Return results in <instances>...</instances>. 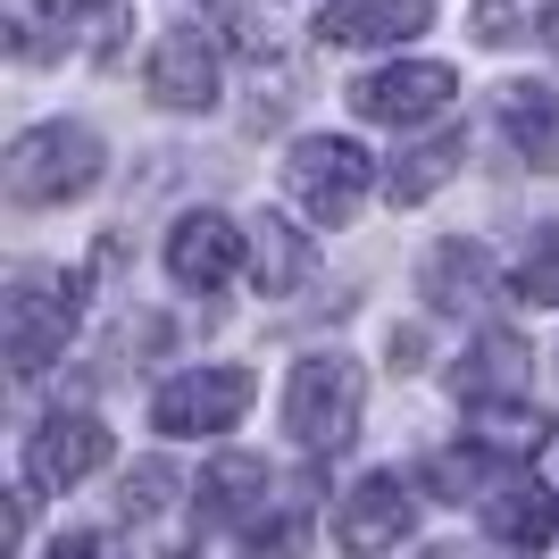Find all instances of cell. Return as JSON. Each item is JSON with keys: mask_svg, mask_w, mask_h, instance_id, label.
Instances as JSON below:
<instances>
[{"mask_svg": "<svg viewBox=\"0 0 559 559\" xmlns=\"http://www.w3.org/2000/svg\"><path fill=\"white\" fill-rule=\"evenodd\" d=\"M359 409H368V376H359V359H343V350L301 359L293 384H284V426H293V443L318 451V460L359 435Z\"/></svg>", "mask_w": 559, "mask_h": 559, "instance_id": "6da1fadb", "label": "cell"}, {"mask_svg": "<svg viewBox=\"0 0 559 559\" xmlns=\"http://www.w3.org/2000/svg\"><path fill=\"white\" fill-rule=\"evenodd\" d=\"M100 167L109 159H100V142L84 126H34L9 151V192H17L25 210H59V201H84L100 185Z\"/></svg>", "mask_w": 559, "mask_h": 559, "instance_id": "7a4b0ae2", "label": "cell"}, {"mask_svg": "<svg viewBox=\"0 0 559 559\" xmlns=\"http://www.w3.org/2000/svg\"><path fill=\"white\" fill-rule=\"evenodd\" d=\"M284 185H293V201H301L318 226H350L359 201H368V185H376V159L343 134H309V142H293Z\"/></svg>", "mask_w": 559, "mask_h": 559, "instance_id": "3957f363", "label": "cell"}, {"mask_svg": "<svg viewBox=\"0 0 559 559\" xmlns=\"http://www.w3.org/2000/svg\"><path fill=\"white\" fill-rule=\"evenodd\" d=\"M75 318H84V284L75 276H50V267L17 276V293H9V359H17V376H43L68 350Z\"/></svg>", "mask_w": 559, "mask_h": 559, "instance_id": "277c9868", "label": "cell"}, {"mask_svg": "<svg viewBox=\"0 0 559 559\" xmlns=\"http://www.w3.org/2000/svg\"><path fill=\"white\" fill-rule=\"evenodd\" d=\"M251 376L242 368H192V376H167L159 401H151V426L176 435V443H201V435H226L242 409H251Z\"/></svg>", "mask_w": 559, "mask_h": 559, "instance_id": "5b68a950", "label": "cell"}, {"mask_svg": "<svg viewBox=\"0 0 559 559\" xmlns=\"http://www.w3.org/2000/svg\"><path fill=\"white\" fill-rule=\"evenodd\" d=\"M451 93H460V75L443 59H409V68H376L350 84V109L368 117V126H426V117H443Z\"/></svg>", "mask_w": 559, "mask_h": 559, "instance_id": "8992f818", "label": "cell"}, {"mask_svg": "<svg viewBox=\"0 0 559 559\" xmlns=\"http://www.w3.org/2000/svg\"><path fill=\"white\" fill-rule=\"evenodd\" d=\"M409 485H401L393 467H376V476H359V485L343 492V510H334V543H343L350 559H384L401 551V535H409Z\"/></svg>", "mask_w": 559, "mask_h": 559, "instance_id": "52a82bcc", "label": "cell"}, {"mask_svg": "<svg viewBox=\"0 0 559 559\" xmlns=\"http://www.w3.org/2000/svg\"><path fill=\"white\" fill-rule=\"evenodd\" d=\"M217 93H226V59H217L210 34L201 25L159 34V50H151V100L159 109H217Z\"/></svg>", "mask_w": 559, "mask_h": 559, "instance_id": "ba28073f", "label": "cell"}, {"mask_svg": "<svg viewBox=\"0 0 559 559\" xmlns=\"http://www.w3.org/2000/svg\"><path fill=\"white\" fill-rule=\"evenodd\" d=\"M100 460H109V426L84 418V409H75V418L59 409V418H43L34 443H25V485L34 492H68V485H84Z\"/></svg>", "mask_w": 559, "mask_h": 559, "instance_id": "9c48e42d", "label": "cell"}, {"mask_svg": "<svg viewBox=\"0 0 559 559\" xmlns=\"http://www.w3.org/2000/svg\"><path fill=\"white\" fill-rule=\"evenodd\" d=\"M234 267H242V226L226 210H192L167 226V276L185 293H217V284H234Z\"/></svg>", "mask_w": 559, "mask_h": 559, "instance_id": "30bf717a", "label": "cell"}, {"mask_svg": "<svg viewBox=\"0 0 559 559\" xmlns=\"http://www.w3.org/2000/svg\"><path fill=\"white\" fill-rule=\"evenodd\" d=\"M435 25V0H334L318 17V43L334 50H368V43H409Z\"/></svg>", "mask_w": 559, "mask_h": 559, "instance_id": "8fae6325", "label": "cell"}, {"mask_svg": "<svg viewBox=\"0 0 559 559\" xmlns=\"http://www.w3.org/2000/svg\"><path fill=\"white\" fill-rule=\"evenodd\" d=\"M485 526L501 543H518V551H543V543L559 535V492L543 485V476H510V485L485 492Z\"/></svg>", "mask_w": 559, "mask_h": 559, "instance_id": "7c38bea8", "label": "cell"}, {"mask_svg": "<svg viewBox=\"0 0 559 559\" xmlns=\"http://www.w3.org/2000/svg\"><path fill=\"white\" fill-rule=\"evenodd\" d=\"M501 134L526 167H559V93L551 84H501Z\"/></svg>", "mask_w": 559, "mask_h": 559, "instance_id": "4fadbf2b", "label": "cell"}, {"mask_svg": "<svg viewBox=\"0 0 559 559\" xmlns=\"http://www.w3.org/2000/svg\"><path fill=\"white\" fill-rule=\"evenodd\" d=\"M526 343H510V334H485L476 343V359H460L451 368V393L476 409V401H526Z\"/></svg>", "mask_w": 559, "mask_h": 559, "instance_id": "5bb4252c", "label": "cell"}, {"mask_svg": "<svg viewBox=\"0 0 559 559\" xmlns=\"http://www.w3.org/2000/svg\"><path fill=\"white\" fill-rule=\"evenodd\" d=\"M267 492H276L267 460H217L210 476H201V518H226V526H259V518H267Z\"/></svg>", "mask_w": 559, "mask_h": 559, "instance_id": "9a60e30c", "label": "cell"}, {"mask_svg": "<svg viewBox=\"0 0 559 559\" xmlns=\"http://www.w3.org/2000/svg\"><path fill=\"white\" fill-rule=\"evenodd\" d=\"M467 418H476V451H492V460H535V451L551 443V426H559L535 401H476Z\"/></svg>", "mask_w": 559, "mask_h": 559, "instance_id": "2e32d148", "label": "cell"}, {"mask_svg": "<svg viewBox=\"0 0 559 559\" xmlns=\"http://www.w3.org/2000/svg\"><path fill=\"white\" fill-rule=\"evenodd\" d=\"M418 284H426V301H435V309H476L492 293V259L476 251V242H443V251L426 259Z\"/></svg>", "mask_w": 559, "mask_h": 559, "instance_id": "e0dca14e", "label": "cell"}, {"mask_svg": "<svg viewBox=\"0 0 559 559\" xmlns=\"http://www.w3.org/2000/svg\"><path fill=\"white\" fill-rule=\"evenodd\" d=\"M309 267H318V259H309L301 234L284 226V217H259V251H251V284L259 293H301Z\"/></svg>", "mask_w": 559, "mask_h": 559, "instance_id": "ac0fdd59", "label": "cell"}, {"mask_svg": "<svg viewBox=\"0 0 559 559\" xmlns=\"http://www.w3.org/2000/svg\"><path fill=\"white\" fill-rule=\"evenodd\" d=\"M460 151H467L460 134H435V142H418L409 159H393V176H384V192H393L401 210H418V201H426V192H435V185H451V167H460Z\"/></svg>", "mask_w": 559, "mask_h": 559, "instance_id": "d6986e66", "label": "cell"}, {"mask_svg": "<svg viewBox=\"0 0 559 559\" xmlns=\"http://www.w3.org/2000/svg\"><path fill=\"white\" fill-rule=\"evenodd\" d=\"M510 293L526 309H559V226H535V242H526L518 267H510Z\"/></svg>", "mask_w": 559, "mask_h": 559, "instance_id": "ffe728a7", "label": "cell"}, {"mask_svg": "<svg viewBox=\"0 0 559 559\" xmlns=\"http://www.w3.org/2000/svg\"><path fill=\"white\" fill-rule=\"evenodd\" d=\"M309 551V501H276V518L242 526V559H301Z\"/></svg>", "mask_w": 559, "mask_h": 559, "instance_id": "44dd1931", "label": "cell"}, {"mask_svg": "<svg viewBox=\"0 0 559 559\" xmlns=\"http://www.w3.org/2000/svg\"><path fill=\"white\" fill-rule=\"evenodd\" d=\"M50 559H117V551H109V535H59Z\"/></svg>", "mask_w": 559, "mask_h": 559, "instance_id": "7402d4cb", "label": "cell"}, {"mask_svg": "<svg viewBox=\"0 0 559 559\" xmlns=\"http://www.w3.org/2000/svg\"><path fill=\"white\" fill-rule=\"evenodd\" d=\"M543 43H551V59H559V9H551V25H543Z\"/></svg>", "mask_w": 559, "mask_h": 559, "instance_id": "603a6c76", "label": "cell"}]
</instances>
